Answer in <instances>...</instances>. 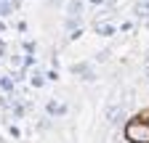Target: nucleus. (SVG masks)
Listing matches in <instances>:
<instances>
[{"mask_svg":"<svg viewBox=\"0 0 149 143\" xmlns=\"http://www.w3.org/2000/svg\"><path fill=\"white\" fill-rule=\"evenodd\" d=\"M123 135L128 143H149V122L141 117H133L130 122H125Z\"/></svg>","mask_w":149,"mask_h":143,"instance_id":"1","label":"nucleus"},{"mask_svg":"<svg viewBox=\"0 0 149 143\" xmlns=\"http://www.w3.org/2000/svg\"><path fill=\"white\" fill-rule=\"evenodd\" d=\"M72 72H74V74H83V80H85V82H96V72L91 69V64H88V61L72 64Z\"/></svg>","mask_w":149,"mask_h":143,"instance_id":"2","label":"nucleus"},{"mask_svg":"<svg viewBox=\"0 0 149 143\" xmlns=\"http://www.w3.org/2000/svg\"><path fill=\"white\" fill-rule=\"evenodd\" d=\"M45 111L51 117H64L67 114V103H59V101H48L45 103Z\"/></svg>","mask_w":149,"mask_h":143,"instance_id":"3","label":"nucleus"},{"mask_svg":"<svg viewBox=\"0 0 149 143\" xmlns=\"http://www.w3.org/2000/svg\"><path fill=\"white\" fill-rule=\"evenodd\" d=\"M93 29H96L99 34H101V37H112V34H115L117 29H115V24H104V21H93Z\"/></svg>","mask_w":149,"mask_h":143,"instance_id":"4","label":"nucleus"},{"mask_svg":"<svg viewBox=\"0 0 149 143\" xmlns=\"http://www.w3.org/2000/svg\"><path fill=\"white\" fill-rule=\"evenodd\" d=\"M67 13H69V19H80V13H83V0H69V3H67Z\"/></svg>","mask_w":149,"mask_h":143,"instance_id":"5","label":"nucleus"},{"mask_svg":"<svg viewBox=\"0 0 149 143\" xmlns=\"http://www.w3.org/2000/svg\"><path fill=\"white\" fill-rule=\"evenodd\" d=\"M0 90H3V96L13 98V96H16V93H13V80H11V77H0Z\"/></svg>","mask_w":149,"mask_h":143,"instance_id":"6","label":"nucleus"},{"mask_svg":"<svg viewBox=\"0 0 149 143\" xmlns=\"http://www.w3.org/2000/svg\"><path fill=\"white\" fill-rule=\"evenodd\" d=\"M80 24H83V19H64V29H69V32H77L80 29Z\"/></svg>","mask_w":149,"mask_h":143,"instance_id":"7","label":"nucleus"},{"mask_svg":"<svg viewBox=\"0 0 149 143\" xmlns=\"http://www.w3.org/2000/svg\"><path fill=\"white\" fill-rule=\"evenodd\" d=\"M13 8H16L13 0H8V3H0V16H11V13H13Z\"/></svg>","mask_w":149,"mask_h":143,"instance_id":"8","label":"nucleus"},{"mask_svg":"<svg viewBox=\"0 0 149 143\" xmlns=\"http://www.w3.org/2000/svg\"><path fill=\"white\" fill-rule=\"evenodd\" d=\"M51 127H53L51 117H45V119H40V122H37V130H51Z\"/></svg>","mask_w":149,"mask_h":143,"instance_id":"9","label":"nucleus"},{"mask_svg":"<svg viewBox=\"0 0 149 143\" xmlns=\"http://www.w3.org/2000/svg\"><path fill=\"white\" fill-rule=\"evenodd\" d=\"M109 56H112L109 50H99V53H96V58H93V61H99V64H104V61H109Z\"/></svg>","mask_w":149,"mask_h":143,"instance_id":"10","label":"nucleus"},{"mask_svg":"<svg viewBox=\"0 0 149 143\" xmlns=\"http://www.w3.org/2000/svg\"><path fill=\"white\" fill-rule=\"evenodd\" d=\"M32 85H35V87H43V85H45V77L40 74V72H37V74L32 77Z\"/></svg>","mask_w":149,"mask_h":143,"instance_id":"11","label":"nucleus"},{"mask_svg":"<svg viewBox=\"0 0 149 143\" xmlns=\"http://www.w3.org/2000/svg\"><path fill=\"white\" fill-rule=\"evenodd\" d=\"M6 56V45H3V40H0V58Z\"/></svg>","mask_w":149,"mask_h":143,"instance_id":"12","label":"nucleus"},{"mask_svg":"<svg viewBox=\"0 0 149 143\" xmlns=\"http://www.w3.org/2000/svg\"><path fill=\"white\" fill-rule=\"evenodd\" d=\"M51 6H64V0H48Z\"/></svg>","mask_w":149,"mask_h":143,"instance_id":"13","label":"nucleus"},{"mask_svg":"<svg viewBox=\"0 0 149 143\" xmlns=\"http://www.w3.org/2000/svg\"><path fill=\"white\" fill-rule=\"evenodd\" d=\"M104 3H107V6H115V3H117V0H104Z\"/></svg>","mask_w":149,"mask_h":143,"instance_id":"14","label":"nucleus"},{"mask_svg":"<svg viewBox=\"0 0 149 143\" xmlns=\"http://www.w3.org/2000/svg\"><path fill=\"white\" fill-rule=\"evenodd\" d=\"M91 3H93V6H101V3H104V0H91Z\"/></svg>","mask_w":149,"mask_h":143,"instance_id":"15","label":"nucleus"},{"mask_svg":"<svg viewBox=\"0 0 149 143\" xmlns=\"http://www.w3.org/2000/svg\"><path fill=\"white\" fill-rule=\"evenodd\" d=\"M146 82H149V69H146Z\"/></svg>","mask_w":149,"mask_h":143,"instance_id":"16","label":"nucleus"},{"mask_svg":"<svg viewBox=\"0 0 149 143\" xmlns=\"http://www.w3.org/2000/svg\"><path fill=\"white\" fill-rule=\"evenodd\" d=\"M146 64H149V50H146Z\"/></svg>","mask_w":149,"mask_h":143,"instance_id":"17","label":"nucleus"},{"mask_svg":"<svg viewBox=\"0 0 149 143\" xmlns=\"http://www.w3.org/2000/svg\"><path fill=\"white\" fill-rule=\"evenodd\" d=\"M0 3H8V0H0Z\"/></svg>","mask_w":149,"mask_h":143,"instance_id":"18","label":"nucleus"},{"mask_svg":"<svg viewBox=\"0 0 149 143\" xmlns=\"http://www.w3.org/2000/svg\"><path fill=\"white\" fill-rule=\"evenodd\" d=\"M144 3H149V0H144Z\"/></svg>","mask_w":149,"mask_h":143,"instance_id":"19","label":"nucleus"},{"mask_svg":"<svg viewBox=\"0 0 149 143\" xmlns=\"http://www.w3.org/2000/svg\"><path fill=\"white\" fill-rule=\"evenodd\" d=\"M146 122H149V119H146Z\"/></svg>","mask_w":149,"mask_h":143,"instance_id":"20","label":"nucleus"}]
</instances>
